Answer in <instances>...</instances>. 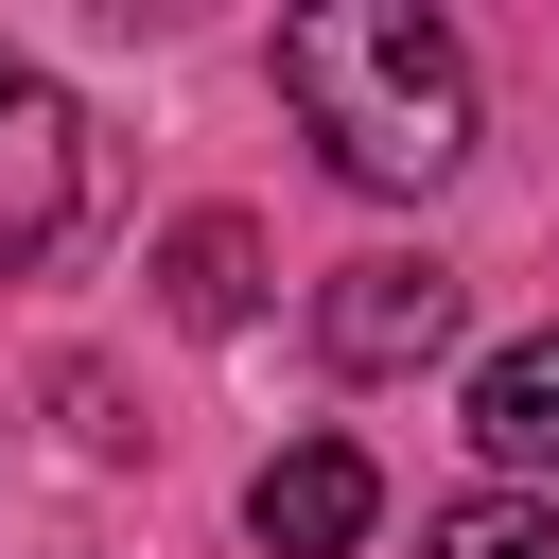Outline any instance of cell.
I'll list each match as a JSON object with an SVG mask.
<instances>
[{
    "label": "cell",
    "mask_w": 559,
    "mask_h": 559,
    "mask_svg": "<svg viewBox=\"0 0 559 559\" xmlns=\"http://www.w3.org/2000/svg\"><path fill=\"white\" fill-rule=\"evenodd\" d=\"M280 105L314 122V157L349 192H437L472 157V52L437 0H314L280 17Z\"/></svg>",
    "instance_id": "cell-1"
},
{
    "label": "cell",
    "mask_w": 559,
    "mask_h": 559,
    "mask_svg": "<svg viewBox=\"0 0 559 559\" xmlns=\"http://www.w3.org/2000/svg\"><path fill=\"white\" fill-rule=\"evenodd\" d=\"M454 262H419V245H367V262H332V297H314V349L349 367V384H402V367H437L454 349Z\"/></svg>",
    "instance_id": "cell-2"
},
{
    "label": "cell",
    "mask_w": 559,
    "mask_h": 559,
    "mask_svg": "<svg viewBox=\"0 0 559 559\" xmlns=\"http://www.w3.org/2000/svg\"><path fill=\"white\" fill-rule=\"evenodd\" d=\"M87 227V122H70V87L52 70H17L0 52V280L17 262H52Z\"/></svg>",
    "instance_id": "cell-3"
},
{
    "label": "cell",
    "mask_w": 559,
    "mask_h": 559,
    "mask_svg": "<svg viewBox=\"0 0 559 559\" xmlns=\"http://www.w3.org/2000/svg\"><path fill=\"white\" fill-rule=\"evenodd\" d=\"M367 507H384V472H367L349 437H297V454H262L245 542H262V559H349V542H367Z\"/></svg>",
    "instance_id": "cell-4"
},
{
    "label": "cell",
    "mask_w": 559,
    "mask_h": 559,
    "mask_svg": "<svg viewBox=\"0 0 559 559\" xmlns=\"http://www.w3.org/2000/svg\"><path fill=\"white\" fill-rule=\"evenodd\" d=\"M472 437H489V472H559V332H507L472 367Z\"/></svg>",
    "instance_id": "cell-5"
},
{
    "label": "cell",
    "mask_w": 559,
    "mask_h": 559,
    "mask_svg": "<svg viewBox=\"0 0 559 559\" xmlns=\"http://www.w3.org/2000/svg\"><path fill=\"white\" fill-rule=\"evenodd\" d=\"M157 297H175L192 332H245V314H262V227H245V210H192V227L157 245Z\"/></svg>",
    "instance_id": "cell-6"
},
{
    "label": "cell",
    "mask_w": 559,
    "mask_h": 559,
    "mask_svg": "<svg viewBox=\"0 0 559 559\" xmlns=\"http://www.w3.org/2000/svg\"><path fill=\"white\" fill-rule=\"evenodd\" d=\"M419 559H559V489H472V507H437Z\"/></svg>",
    "instance_id": "cell-7"
}]
</instances>
